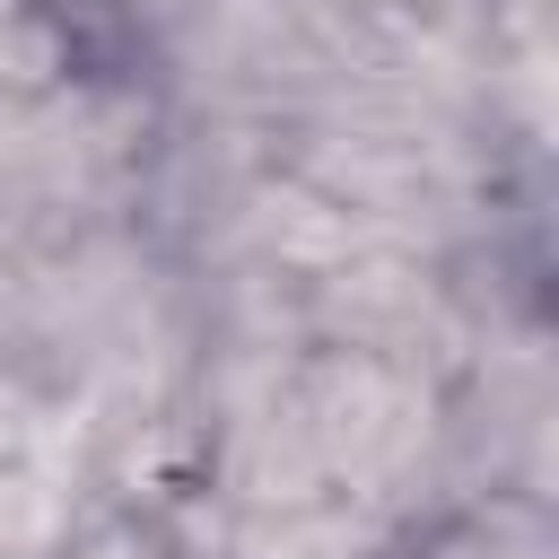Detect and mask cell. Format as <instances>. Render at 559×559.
<instances>
[{
    "label": "cell",
    "mask_w": 559,
    "mask_h": 559,
    "mask_svg": "<svg viewBox=\"0 0 559 559\" xmlns=\"http://www.w3.org/2000/svg\"><path fill=\"white\" fill-rule=\"evenodd\" d=\"M314 445H323L332 463H349V472L393 463V454L411 445V393H393V384L367 376V367L332 376L323 402H314Z\"/></svg>",
    "instance_id": "cell-1"
},
{
    "label": "cell",
    "mask_w": 559,
    "mask_h": 559,
    "mask_svg": "<svg viewBox=\"0 0 559 559\" xmlns=\"http://www.w3.org/2000/svg\"><path fill=\"white\" fill-rule=\"evenodd\" d=\"M61 507V445L44 428H0V542L44 533Z\"/></svg>",
    "instance_id": "cell-2"
}]
</instances>
